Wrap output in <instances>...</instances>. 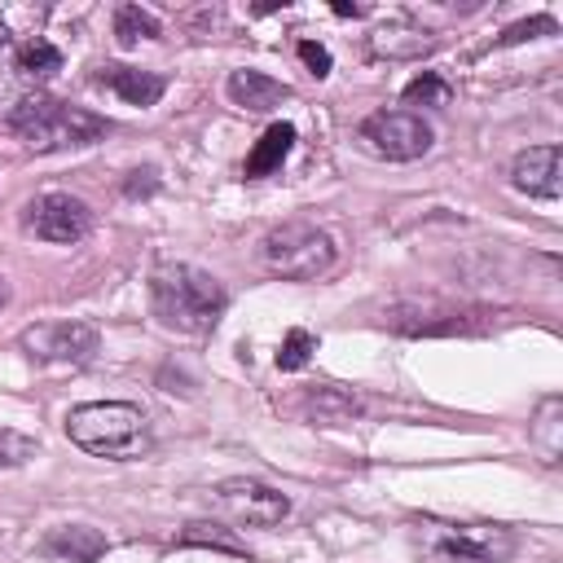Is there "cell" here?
Returning <instances> with one entry per match:
<instances>
[{
	"mask_svg": "<svg viewBox=\"0 0 563 563\" xmlns=\"http://www.w3.org/2000/svg\"><path fill=\"white\" fill-rule=\"evenodd\" d=\"M409 545L422 563H506L519 550V537L501 523H453V519H413Z\"/></svg>",
	"mask_w": 563,
	"mask_h": 563,
	"instance_id": "3",
	"label": "cell"
},
{
	"mask_svg": "<svg viewBox=\"0 0 563 563\" xmlns=\"http://www.w3.org/2000/svg\"><path fill=\"white\" fill-rule=\"evenodd\" d=\"M312 352H317V339L308 330H290L277 347V369H303Z\"/></svg>",
	"mask_w": 563,
	"mask_h": 563,
	"instance_id": "21",
	"label": "cell"
},
{
	"mask_svg": "<svg viewBox=\"0 0 563 563\" xmlns=\"http://www.w3.org/2000/svg\"><path fill=\"white\" fill-rule=\"evenodd\" d=\"M97 84L101 88H110V92H119L128 106H154L158 97H163V75H154V70H136V66H101L97 70Z\"/></svg>",
	"mask_w": 563,
	"mask_h": 563,
	"instance_id": "13",
	"label": "cell"
},
{
	"mask_svg": "<svg viewBox=\"0 0 563 563\" xmlns=\"http://www.w3.org/2000/svg\"><path fill=\"white\" fill-rule=\"evenodd\" d=\"M9 44V26H4V18H0V48Z\"/></svg>",
	"mask_w": 563,
	"mask_h": 563,
	"instance_id": "26",
	"label": "cell"
},
{
	"mask_svg": "<svg viewBox=\"0 0 563 563\" xmlns=\"http://www.w3.org/2000/svg\"><path fill=\"white\" fill-rule=\"evenodd\" d=\"M176 541H180V545H216V550H229V554H246V545H242L233 532H224L220 523H189Z\"/></svg>",
	"mask_w": 563,
	"mask_h": 563,
	"instance_id": "20",
	"label": "cell"
},
{
	"mask_svg": "<svg viewBox=\"0 0 563 563\" xmlns=\"http://www.w3.org/2000/svg\"><path fill=\"white\" fill-rule=\"evenodd\" d=\"M9 132L18 141H26L35 154H53V150H79L92 145L110 132V123L84 106L57 101V97H22L9 110Z\"/></svg>",
	"mask_w": 563,
	"mask_h": 563,
	"instance_id": "4",
	"label": "cell"
},
{
	"mask_svg": "<svg viewBox=\"0 0 563 563\" xmlns=\"http://www.w3.org/2000/svg\"><path fill=\"white\" fill-rule=\"evenodd\" d=\"M18 347L35 365H88L101 347V334L92 321H35L18 334Z\"/></svg>",
	"mask_w": 563,
	"mask_h": 563,
	"instance_id": "6",
	"label": "cell"
},
{
	"mask_svg": "<svg viewBox=\"0 0 563 563\" xmlns=\"http://www.w3.org/2000/svg\"><path fill=\"white\" fill-rule=\"evenodd\" d=\"M369 48L378 53V57H422V53H431L435 48V35L431 31H418V26H378L374 35H369Z\"/></svg>",
	"mask_w": 563,
	"mask_h": 563,
	"instance_id": "15",
	"label": "cell"
},
{
	"mask_svg": "<svg viewBox=\"0 0 563 563\" xmlns=\"http://www.w3.org/2000/svg\"><path fill=\"white\" fill-rule=\"evenodd\" d=\"M150 308L176 334H207L224 312V286L194 264H158L150 273Z\"/></svg>",
	"mask_w": 563,
	"mask_h": 563,
	"instance_id": "1",
	"label": "cell"
},
{
	"mask_svg": "<svg viewBox=\"0 0 563 563\" xmlns=\"http://www.w3.org/2000/svg\"><path fill=\"white\" fill-rule=\"evenodd\" d=\"M334 13H343V18H347V13H352V18H361L365 9H361V4H343V0H339V4H334Z\"/></svg>",
	"mask_w": 563,
	"mask_h": 563,
	"instance_id": "25",
	"label": "cell"
},
{
	"mask_svg": "<svg viewBox=\"0 0 563 563\" xmlns=\"http://www.w3.org/2000/svg\"><path fill=\"white\" fill-rule=\"evenodd\" d=\"M35 440L31 435H22V431H13V427H0V466H22V462H31L35 457Z\"/></svg>",
	"mask_w": 563,
	"mask_h": 563,
	"instance_id": "22",
	"label": "cell"
},
{
	"mask_svg": "<svg viewBox=\"0 0 563 563\" xmlns=\"http://www.w3.org/2000/svg\"><path fill=\"white\" fill-rule=\"evenodd\" d=\"M114 35H119L123 48H132L136 40H154L158 35V18L145 13L141 4H119L114 9Z\"/></svg>",
	"mask_w": 563,
	"mask_h": 563,
	"instance_id": "17",
	"label": "cell"
},
{
	"mask_svg": "<svg viewBox=\"0 0 563 563\" xmlns=\"http://www.w3.org/2000/svg\"><path fill=\"white\" fill-rule=\"evenodd\" d=\"M4 299H9V290H4V277H0V308H4Z\"/></svg>",
	"mask_w": 563,
	"mask_h": 563,
	"instance_id": "27",
	"label": "cell"
},
{
	"mask_svg": "<svg viewBox=\"0 0 563 563\" xmlns=\"http://www.w3.org/2000/svg\"><path fill=\"white\" fill-rule=\"evenodd\" d=\"M216 497L233 519H242L251 528H273L290 515V497L260 479H224V484H216Z\"/></svg>",
	"mask_w": 563,
	"mask_h": 563,
	"instance_id": "9",
	"label": "cell"
},
{
	"mask_svg": "<svg viewBox=\"0 0 563 563\" xmlns=\"http://www.w3.org/2000/svg\"><path fill=\"white\" fill-rule=\"evenodd\" d=\"M290 145H295V128H290V123H268V128H264V136L255 141V150L246 154V163H242V176H246V180L273 176V172L286 163Z\"/></svg>",
	"mask_w": 563,
	"mask_h": 563,
	"instance_id": "14",
	"label": "cell"
},
{
	"mask_svg": "<svg viewBox=\"0 0 563 563\" xmlns=\"http://www.w3.org/2000/svg\"><path fill=\"white\" fill-rule=\"evenodd\" d=\"M554 31V18H532V22H515L501 31L497 44H523V40H537V35H550Z\"/></svg>",
	"mask_w": 563,
	"mask_h": 563,
	"instance_id": "23",
	"label": "cell"
},
{
	"mask_svg": "<svg viewBox=\"0 0 563 563\" xmlns=\"http://www.w3.org/2000/svg\"><path fill=\"white\" fill-rule=\"evenodd\" d=\"M22 229L40 242H57V246H70L79 242L88 229H92V211L84 198L75 194H35L26 207H22Z\"/></svg>",
	"mask_w": 563,
	"mask_h": 563,
	"instance_id": "8",
	"label": "cell"
},
{
	"mask_svg": "<svg viewBox=\"0 0 563 563\" xmlns=\"http://www.w3.org/2000/svg\"><path fill=\"white\" fill-rule=\"evenodd\" d=\"M299 62H303L317 79H325V75H330V53H325L317 40H299Z\"/></svg>",
	"mask_w": 563,
	"mask_h": 563,
	"instance_id": "24",
	"label": "cell"
},
{
	"mask_svg": "<svg viewBox=\"0 0 563 563\" xmlns=\"http://www.w3.org/2000/svg\"><path fill=\"white\" fill-rule=\"evenodd\" d=\"M510 185L532 198H559L563 189V150L559 145H528L510 163Z\"/></svg>",
	"mask_w": 563,
	"mask_h": 563,
	"instance_id": "10",
	"label": "cell"
},
{
	"mask_svg": "<svg viewBox=\"0 0 563 563\" xmlns=\"http://www.w3.org/2000/svg\"><path fill=\"white\" fill-rule=\"evenodd\" d=\"M224 92H229L233 106H242V110H251V114L277 110L282 101L295 97L282 79H273V75H264V70H233V75L224 79Z\"/></svg>",
	"mask_w": 563,
	"mask_h": 563,
	"instance_id": "11",
	"label": "cell"
},
{
	"mask_svg": "<svg viewBox=\"0 0 563 563\" xmlns=\"http://www.w3.org/2000/svg\"><path fill=\"white\" fill-rule=\"evenodd\" d=\"M106 550H110L106 537L88 523H62L44 537V554L57 559V563H97Z\"/></svg>",
	"mask_w": 563,
	"mask_h": 563,
	"instance_id": "12",
	"label": "cell"
},
{
	"mask_svg": "<svg viewBox=\"0 0 563 563\" xmlns=\"http://www.w3.org/2000/svg\"><path fill=\"white\" fill-rule=\"evenodd\" d=\"M66 435L75 449L92 453V457H110V462H132L145 457L154 435L150 422L136 405L128 400H92V405H75L66 413Z\"/></svg>",
	"mask_w": 563,
	"mask_h": 563,
	"instance_id": "2",
	"label": "cell"
},
{
	"mask_svg": "<svg viewBox=\"0 0 563 563\" xmlns=\"http://www.w3.org/2000/svg\"><path fill=\"white\" fill-rule=\"evenodd\" d=\"M260 260L268 273L286 277V282H317L334 268L339 260V246L325 229L308 224V220H286L277 229L264 233L260 242Z\"/></svg>",
	"mask_w": 563,
	"mask_h": 563,
	"instance_id": "5",
	"label": "cell"
},
{
	"mask_svg": "<svg viewBox=\"0 0 563 563\" xmlns=\"http://www.w3.org/2000/svg\"><path fill=\"white\" fill-rule=\"evenodd\" d=\"M400 97H405V106H435V110H440V106L453 101V84H449L444 75H435V70H422L418 79L405 84Z\"/></svg>",
	"mask_w": 563,
	"mask_h": 563,
	"instance_id": "18",
	"label": "cell"
},
{
	"mask_svg": "<svg viewBox=\"0 0 563 563\" xmlns=\"http://www.w3.org/2000/svg\"><path fill=\"white\" fill-rule=\"evenodd\" d=\"M18 70H22L26 79H48V75L62 70V53H57L48 40L31 35V40L18 48Z\"/></svg>",
	"mask_w": 563,
	"mask_h": 563,
	"instance_id": "16",
	"label": "cell"
},
{
	"mask_svg": "<svg viewBox=\"0 0 563 563\" xmlns=\"http://www.w3.org/2000/svg\"><path fill=\"white\" fill-rule=\"evenodd\" d=\"M356 136H361V145L369 154H378L387 163H413L435 141L431 128H427V119L413 114V110H374V114L361 119Z\"/></svg>",
	"mask_w": 563,
	"mask_h": 563,
	"instance_id": "7",
	"label": "cell"
},
{
	"mask_svg": "<svg viewBox=\"0 0 563 563\" xmlns=\"http://www.w3.org/2000/svg\"><path fill=\"white\" fill-rule=\"evenodd\" d=\"M559 413H563V405L554 396L541 400V413L532 422V444L541 449V462H559Z\"/></svg>",
	"mask_w": 563,
	"mask_h": 563,
	"instance_id": "19",
	"label": "cell"
}]
</instances>
